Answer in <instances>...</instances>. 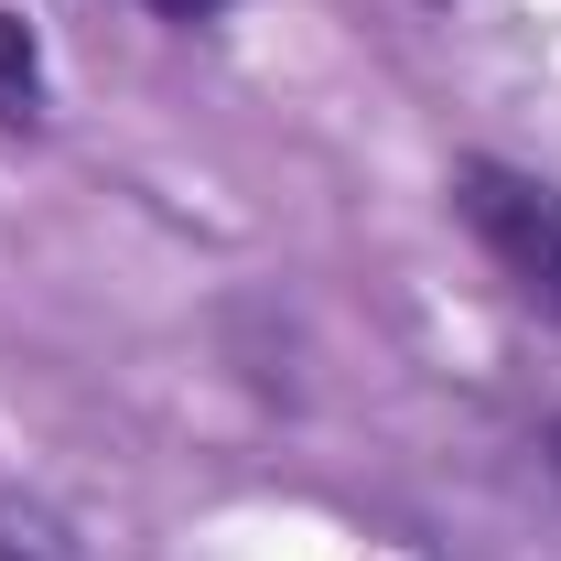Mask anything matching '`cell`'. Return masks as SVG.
I'll list each match as a JSON object with an SVG mask.
<instances>
[{
	"instance_id": "6da1fadb",
	"label": "cell",
	"mask_w": 561,
	"mask_h": 561,
	"mask_svg": "<svg viewBox=\"0 0 561 561\" xmlns=\"http://www.w3.org/2000/svg\"><path fill=\"white\" fill-rule=\"evenodd\" d=\"M454 216L486 238V260L529 302H551L561 313V195L551 184H529V173H507V162H454Z\"/></svg>"
},
{
	"instance_id": "7a4b0ae2",
	"label": "cell",
	"mask_w": 561,
	"mask_h": 561,
	"mask_svg": "<svg viewBox=\"0 0 561 561\" xmlns=\"http://www.w3.org/2000/svg\"><path fill=\"white\" fill-rule=\"evenodd\" d=\"M0 561H76V540H66V518L44 496L0 486Z\"/></svg>"
},
{
	"instance_id": "277c9868",
	"label": "cell",
	"mask_w": 561,
	"mask_h": 561,
	"mask_svg": "<svg viewBox=\"0 0 561 561\" xmlns=\"http://www.w3.org/2000/svg\"><path fill=\"white\" fill-rule=\"evenodd\" d=\"M151 11H162V22H216L227 0H151Z\"/></svg>"
},
{
	"instance_id": "3957f363",
	"label": "cell",
	"mask_w": 561,
	"mask_h": 561,
	"mask_svg": "<svg viewBox=\"0 0 561 561\" xmlns=\"http://www.w3.org/2000/svg\"><path fill=\"white\" fill-rule=\"evenodd\" d=\"M33 98H44L33 33H22V11H0V119H33Z\"/></svg>"
}]
</instances>
